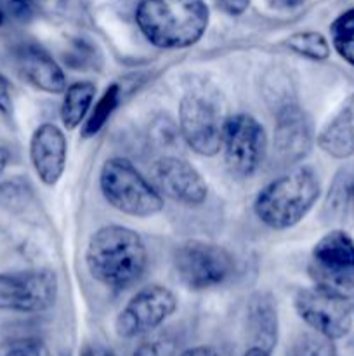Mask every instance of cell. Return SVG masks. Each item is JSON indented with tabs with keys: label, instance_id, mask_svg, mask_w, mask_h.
Instances as JSON below:
<instances>
[{
	"label": "cell",
	"instance_id": "obj_9",
	"mask_svg": "<svg viewBox=\"0 0 354 356\" xmlns=\"http://www.w3.org/2000/svg\"><path fill=\"white\" fill-rule=\"evenodd\" d=\"M224 160L229 172L248 179L262 167L267 155V134L262 124L248 113H238L226 120L222 138Z\"/></svg>",
	"mask_w": 354,
	"mask_h": 356
},
{
	"label": "cell",
	"instance_id": "obj_10",
	"mask_svg": "<svg viewBox=\"0 0 354 356\" xmlns=\"http://www.w3.org/2000/svg\"><path fill=\"white\" fill-rule=\"evenodd\" d=\"M177 309V298L163 285H146L135 292L115 320V330L121 339L146 336L167 322Z\"/></svg>",
	"mask_w": 354,
	"mask_h": 356
},
{
	"label": "cell",
	"instance_id": "obj_27",
	"mask_svg": "<svg viewBox=\"0 0 354 356\" xmlns=\"http://www.w3.org/2000/svg\"><path fill=\"white\" fill-rule=\"evenodd\" d=\"M333 49L337 54L347 63L354 66V38H340V40H332Z\"/></svg>",
	"mask_w": 354,
	"mask_h": 356
},
{
	"label": "cell",
	"instance_id": "obj_35",
	"mask_svg": "<svg viewBox=\"0 0 354 356\" xmlns=\"http://www.w3.org/2000/svg\"><path fill=\"white\" fill-rule=\"evenodd\" d=\"M2 23H3V13L0 10V24H2Z\"/></svg>",
	"mask_w": 354,
	"mask_h": 356
},
{
	"label": "cell",
	"instance_id": "obj_22",
	"mask_svg": "<svg viewBox=\"0 0 354 356\" xmlns=\"http://www.w3.org/2000/svg\"><path fill=\"white\" fill-rule=\"evenodd\" d=\"M353 172L347 169H342L333 179L332 188H330L328 198H326V212L330 216H339L346 211L347 204L353 198Z\"/></svg>",
	"mask_w": 354,
	"mask_h": 356
},
{
	"label": "cell",
	"instance_id": "obj_25",
	"mask_svg": "<svg viewBox=\"0 0 354 356\" xmlns=\"http://www.w3.org/2000/svg\"><path fill=\"white\" fill-rule=\"evenodd\" d=\"M330 35H332V40L354 38V7L346 9L332 21V24H330Z\"/></svg>",
	"mask_w": 354,
	"mask_h": 356
},
{
	"label": "cell",
	"instance_id": "obj_37",
	"mask_svg": "<svg viewBox=\"0 0 354 356\" xmlns=\"http://www.w3.org/2000/svg\"><path fill=\"white\" fill-rule=\"evenodd\" d=\"M353 312H354V302H353Z\"/></svg>",
	"mask_w": 354,
	"mask_h": 356
},
{
	"label": "cell",
	"instance_id": "obj_6",
	"mask_svg": "<svg viewBox=\"0 0 354 356\" xmlns=\"http://www.w3.org/2000/svg\"><path fill=\"white\" fill-rule=\"evenodd\" d=\"M309 277L314 287L342 298H354V240L333 229L316 242L309 259Z\"/></svg>",
	"mask_w": 354,
	"mask_h": 356
},
{
	"label": "cell",
	"instance_id": "obj_36",
	"mask_svg": "<svg viewBox=\"0 0 354 356\" xmlns=\"http://www.w3.org/2000/svg\"><path fill=\"white\" fill-rule=\"evenodd\" d=\"M351 202H353V205H354V186H353V198H351Z\"/></svg>",
	"mask_w": 354,
	"mask_h": 356
},
{
	"label": "cell",
	"instance_id": "obj_32",
	"mask_svg": "<svg viewBox=\"0 0 354 356\" xmlns=\"http://www.w3.org/2000/svg\"><path fill=\"white\" fill-rule=\"evenodd\" d=\"M10 2H12V6L16 7L19 13H28V10L33 9L40 0H10Z\"/></svg>",
	"mask_w": 354,
	"mask_h": 356
},
{
	"label": "cell",
	"instance_id": "obj_19",
	"mask_svg": "<svg viewBox=\"0 0 354 356\" xmlns=\"http://www.w3.org/2000/svg\"><path fill=\"white\" fill-rule=\"evenodd\" d=\"M120 103H121V87L120 83L113 82L111 86H108L106 89H104V92L101 94L97 103L94 104V108L89 111V115H87L85 122L82 124L83 138L89 139L99 134Z\"/></svg>",
	"mask_w": 354,
	"mask_h": 356
},
{
	"label": "cell",
	"instance_id": "obj_2",
	"mask_svg": "<svg viewBox=\"0 0 354 356\" xmlns=\"http://www.w3.org/2000/svg\"><path fill=\"white\" fill-rule=\"evenodd\" d=\"M210 23L205 0H139L135 24L158 49H186L201 40Z\"/></svg>",
	"mask_w": 354,
	"mask_h": 356
},
{
	"label": "cell",
	"instance_id": "obj_17",
	"mask_svg": "<svg viewBox=\"0 0 354 356\" xmlns=\"http://www.w3.org/2000/svg\"><path fill=\"white\" fill-rule=\"evenodd\" d=\"M246 327L252 337V346L273 353L278 343V309L276 301L267 292H257L246 306Z\"/></svg>",
	"mask_w": 354,
	"mask_h": 356
},
{
	"label": "cell",
	"instance_id": "obj_20",
	"mask_svg": "<svg viewBox=\"0 0 354 356\" xmlns=\"http://www.w3.org/2000/svg\"><path fill=\"white\" fill-rule=\"evenodd\" d=\"M285 45L297 56L311 59V61H325L332 54V47H330L328 40L319 31H297V33H292L285 40Z\"/></svg>",
	"mask_w": 354,
	"mask_h": 356
},
{
	"label": "cell",
	"instance_id": "obj_31",
	"mask_svg": "<svg viewBox=\"0 0 354 356\" xmlns=\"http://www.w3.org/2000/svg\"><path fill=\"white\" fill-rule=\"evenodd\" d=\"M80 356H115V355L103 346H85L82 351H80Z\"/></svg>",
	"mask_w": 354,
	"mask_h": 356
},
{
	"label": "cell",
	"instance_id": "obj_8",
	"mask_svg": "<svg viewBox=\"0 0 354 356\" xmlns=\"http://www.w3.org/2000/svg\"><path fill=\"white\" fill-rule=\"evenodd\" d=\"M58 277L51 270L0 271V312H47L58 301Z\"/></svg>",
	"mask_w": 354,
	"mask_h": 356
},
{
	"label": "cell",
	"instance_id": "obj_24",
	"mask_svg": "<svg viewBox=\"0 0 354 356\" xmlns=\"http://www.w3.org/2000/svg\"><path fill=\"white\" fill-rule=\"evenodd\" d=\"M30 195V186L23 179H9L0 184V205L17 207L24 204Z\"/></svg>",
	"mask_w": 354,
	"mask_h": 356
},
{
	"label": "cell",
	"instance_id": "obj_3",
	"mask_svg": "<svg viewBox=\"0 0 354 356\" xmlns=\"http://www.w3.org/2000/svg\"><path fill=\"white\" fill-rule=\"evenodd\" d=\"M321 197L318 174L301 167L271 181L259 191L253 202L257 219L267 228L283 232L297 226Z\"/></svg>",
	"mask_w": 354,
	"mask_h": 356
},
{
	"label": "cell",
	"instance_id": "obj_12",
	"mask_svg": "<svg viewBox=\"0 0 354 356\" xmlns=\"http://www.w3.org/2000/svg\"><path fill=\"white\" fill-rule=\"evenodd\" d=\"M153 177L156 190L177 204L200 207L207 202V181L187 160L179 156H163L155 163Z\"/></svg>",
	"mask_w": 354,
	"mask_h": 356
},
{
	"label": "cell",
	"instance_id": "obj_13",
	"mask_svg": "<svg viewBox=\"0 0 354 356\" xmlns=\"http://www.w3.org/2000/svg\"><path fill=\"white\" fill-rule=\"evenodd\" d=\"M312 146V125L297 101L276 110L273 152L280 165H292L305 159Z\"/></svg>",
	"mask_w": 354,
	"mask_h": 356
},
{
	"label": "cell",
	"instance_id": "obj_14",
	"mask_svg": "<svg viewBox=\"0 0 354 356\" xmlns=\"http://www.w3.org/2000/svg\"><path fill=\"white\" fill-rule=\"evenodd\" d=\"M68 156L66 136L56 124H42L30 139V160L35 174L45 186H54L62 177Z\"/></svg>",
	"mask_w": 354,
	"mask_h": 356
},
{
	"label": "cell",
	"instance_id": "obj_28",
	"mask_svg": "<svg viewBox=\"0 0 354 356\" xmlns=\"http://www.w3.org/2000/svg\"><path fill=\"white\" fill-rule=\"evenodd\" d=\"M132 356H169V353L158 341H144L135 348Z\"/></svg>",
	"mask_w": 354,
	"mask_h": 356
},
{
	"label": "cell",
	"instance_id": "obj_30",
	"mask_svg": "<svg viewBox=\"0 0 354 356\" xmlns=\"http://www.w3.org/2000/svg\"><path fill=\"white\" fill-rule=\"evenodd\" d=\"M179 356H219V353L210 346H194L183 351Z\"/></svg>",
	"mask_w": 354,
	"mask_h": 356
},
{
	"label": "cell",
	"instance_id": "obj_1",
	"mask_svg": "<svg viewBox=\"0 0 354 356\" xmlns=\"http://www.w3.org/2000/svg\"><path fill=\"white\" fill-rule=\"evenodd\" d=\"M85 264L90 277L110 289L134 285L148 268V250L137 232L120 225H108L89 238Z\"/></svg>",
	"mask_w": 354,
	"mask_h": 356
},
{
	"label": "cell",
	"instance_id": "obj_21",
	"mask_svg": "<svg viewBox=\"0 0 354 356\" xmlns=\"http://www.w3.org/2000/svg\"><path fill=\"white\" fill-rule=\"evenodd\" d=\"M290 356H340L332 339L314 332H304L294 341Z\"/></svg>",
	"mask_w": 354,
	"mask_h": 356
},
{
	"label": "cell",
	"instance_id": "obj_23",
	"mask_svg": "<svg viewBox=\"0 0 354 356\" xmlns=\"http://www.w3.org/2000/svg\"><path fill=\"white\" fill-rule=\"evenodd\" d=\"M0 356H52V351L38 337H14L0 343Z\"/></svg>",
	"mask_w": 354,
	"mask_h": 356
},
{
	"label": "cell",
	"instance_id": "obj_26",
	"mask_svg": "<svg viewBox=\"0 0 354 356\" xmlns=\"http://www.w3.org/2000/svg\"><path fill=\"white\" fill-rule=\"evenodd\" d=\"M14 111V101H12V90H10V83L6 76L0 73V113L3 117H10Z\"/></svg>",
	"mask_w": 354,
	"mask_h": 356
},
{
	"label": "cell",
	"instance_id": "obj_11",
	"mask_svg": "<svg viewBox=\"0 0 354 356\" xmlns=\"http://www.w3.org/2000/svg\"><path fill=\"white\" fill-rule=\"evenodd\" d=\"M294 306L309 329L332 341L342 339L353 329V305L342 296L318 287L301 289L295 294Z\"/></svg>",
	"mask_w": 354,
	"mask_h": 356
},
{
	"label": "cell",
	"instance_id": "obj_29",
	"mask_svg": "<svg viewBox=\"0 0 354 356\" xmlns=\"http://www.w3.org/2000/svg\"><path fill=\"white\" fill-rule=\"evenodd\" d=\"M271 7L278 10H295L298 7L305 6L309 0H267Z\"/></svg>",
	"mask_w": 354,
	"mask_h": 356
},
{
	"label": "cell",
	"instance_id": "obj_18",
	"mask_svg": "<svg viewBox=\"0 0 354 356\" xmlns=\"http://www.w3.org/2000/svg\"><path fill=\"white\" fill-rule=\"evenodd\" d=\"M96 97V86L89 80H78L66 87L59 118L66 131H75L85 122Z\"/></svg>",
	"mask_w": 354,
	"mask_h": 356
},
{
	"label": "cell",
	"instance_id": "obj_33",
	"mask_svg": "<svg viewBox=\"0 0 354 356\" xmlns=\"http://www.w3.org/2000/svg\"><path fill=\"white\" fill-rule=\"evenodd\" d=\"M10 162V153L9 149L6 148V146H0V176L3 174V170L7 169V165H9Z\"/></svg>",
	"mask_w": 354,
	"mask_h": 356
},
{
	"label": "cell",
	"instance_id": "obj_15",
	"mask_svg": "<svg viewBox=\"0 0 354 356\" xmlns=\"http://www.w3.org/2000/svg\"><path fill=\"white\" fill-rule=\"evenodd\" d=\"M12 56L19 75L35 89L47 94L65 92V72L44 47L33 44V42H23L14 49Z\"/></svg>",
	"mask_w": 354,
	"mask_h": 356
},
{
	"label": "cell",
	"instance_id": "obj_5",
	"mask_svg": "<svg viewBox=\"0 0 354 356\" xmlns=\"http://www.w3.org/2000/svg\"><path fill=\"white\" fill-rule=\"evenodd\" d=\"M226 120L222 104L207 90H191L180 97L179 129L186 145L201 156L221 152Z\"/></svg>",
	"mask_w": 354,
	"mask_h": 356
},
{
	"label": "cell",
	"instance_id": "obj_34",
	"mask_svg": "<svg viewBox=\"0 0 354 356\" xmlns=\"http://www.w3.org/2000/svg\"><path fill=\"white\" fill-rule=\"evenodd\" d=\"M243 356H271V353L269 351L262 350V348H259V346H250Z\"/></svg>",
	"mask_w": 354,
	"mask_h": 356
},
{
	"label": "cell",
	"instance_id": "obj_16",
	"mask_svg": "<svg viewBox=\"0 0 354 356\" xmlns=\"http://www.w3.org/2000/svg\"><path fill=\"white\" fill-rule=\"evenodd\" d=\"M316 143L332 159L346 160L354 156V92L346 97L335 115L319 131Z\"/></svg>",
	"mask_w": 354,
	"mask_h": 356
},
{
	"label": "cell",
	"instance_id": "obj_4",
	"mask_svg": "<svg viewBox=\"0 0 354 356\" xmlns=\"http://www.w3.org/2000/svg\"><path fill=\"white\" fill-rule=\"evenodd\" d=\"M99 188L104 200L121 214L144 219L163 211L162 193L124 156H113L103 163Z\"/></svg>",
	"mask_w": 354,
	"mask_h": 356
},
{
	"label": "cell",
	"instance_id": "obj_7",
	"mask_svg": "<svg viewBox=\"0 0 354 356\" xmlns=\"http://www.w3.org/2000/svg\"><path fill=\"white\" fill-rule=\"evenodd\" d=\"M174 268L187 289L210 291L231 280L236 264L224 247L203 240H187L174 252Z\"/></svg>",
	"mask_w": 354,
	"mask_h": 356
}]
</instances>
